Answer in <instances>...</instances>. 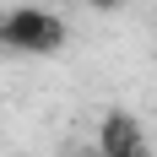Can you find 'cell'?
I'll use <instances>...</instances> for the list:
<instances>
[{
    "label": "cell",
    "mask_w": 157,
    "mask_h": 157,
    "mask_svg": "<svg viewBox=\"0 0 157 157\" xmlns=\"http://www.w3.org/2000/svg\"><path fill=\"white\" fill-rule=\"evenodd\" d=\"M81 157H103V152H98V146H92V152H81Z\"/></svg>",
    "instance_id": "cell-4"
},
{
    "label": "cell",
    "mask_w": 157,
    "mask_h": 157,
    "mask_svg": "<svg viewBox=\"0 0 157 157\" xmlns=\"http://www.w3.org/2000/svg\"><path fill=\"white\" fill-rule=\"evenodd\" d=\"M71 44L60 11L49 6H0V60H49Z\"/></svg>",
    "instance_id": "cell-1"
},
{
    "label": "cell",
    "mask_w": 157,
    "mask_h": 157,
    "mask_svg": "<svg viewBox=\"0 0 157 157\" xmlns=\"http://www.w3.org/2000/svg\"><path fill=\"white\" fill-rule=\"evenodd\" d=\"M98 152L103 157H152V141H146V130H141L136 114L114 109L103 119V130H98Z\"/></svg>",
    "instance_id": "cell-2"
},
{
    "label": "cell",
    "mask_w": 157,
    "mask_h": 157,
    "mask_svg": "<svg viewBox=\"0 0 157 157\" xmlns=\"http://www.w3.org/2000/svg\"><path fill=\"white\" fill-rule=\"evenodd\" d=\"M81 6H87V11H119L125 0H81Z\"/></svg>",
    "instance_id": "cell-3"
}]
</instances>
